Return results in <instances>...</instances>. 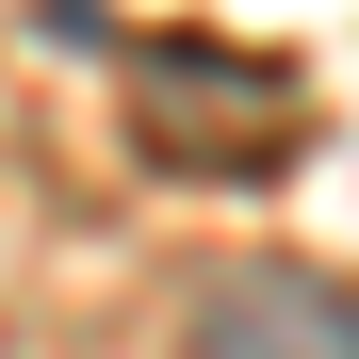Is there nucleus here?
Listing matches in <instances>:
<instances>
[{
	"label": "nucleus",
	"mask_w": 359,
	"mask_h": 359,
	"mask_svg": "<svg viewBox=\"0 0 359 359\" xmlns=\"http://www.w3.org/2000/svg\"><path fill=\"white\" fill-rule=\"evenodd\" d=\"M147 82V163L180 180H278L294 147H311V98H294V66H262V49H131Z\"/></svg>",
	"instance_id": "nucleus-1"
},
{
	"label": "nucleus",
	"mask_w": 359,
	"mask_h": 359,
	"mask_svg": "<svg viewBox=\"0 0 359 359\" xmlns=\"http://www.w3.org/2000/svg\"><path fill=\"white\" fill-rule=\"evenodd\" d=\"M163 359H359V278H294V262H245L180 311Z\"/></svg>",
	"instance_id": "nucleus-2"
}]
</instances>
